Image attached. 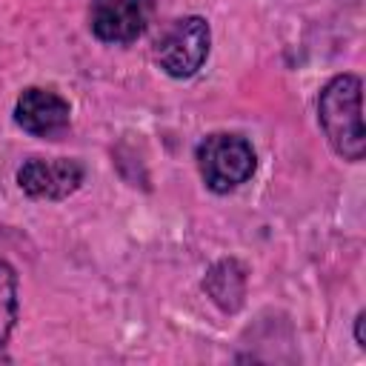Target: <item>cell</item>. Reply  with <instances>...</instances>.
<instances>
[{"mask_svg": "<svg viewBox=\"0 0 366 366\" xmlns=\"http://www.w3.org/2000/svg\"><path fill=\"white\" fill-rule=\"evenodd\" d=\"M360 92H363V80L357 74H337L323 86L317 97V120L323 126V134L329 146L349 163L363 160L366 152Z\"/></svg>", "mask_w": 366, "mask_h": 366, "instance_id": "6da1fadb", "label": "cell"}, {"mask_svg": "<svg viewBox=\"0 0 366 366\" xmlns=\"http://www.w3.org/2000/svg\"><path fill=\"white\" fill-rule=\"evenodd\" d=\"M154 14V0H92L89 26L103 43L137 40Z\"/></svg>", "mask_w": 366, "mask_h": 366, "instance_id": "5b68a950", "label": "cell"}, {"mask_svg": "<svg viewBox=\"0 0 366 366\" xmlns=\"http://www.w3.org/2000/svg\"><path fill=\"white\" fill-rule=\"evenodd\" d=\"M86 177L83 163L71 157H29L17 169L20 189L34 200H66Z\"/></svg>", "mask_w": 366, "mask_h": 366, "instance_id": "277c9868", "label": "cell"}, {"mask_svg": "<svg viewBox=\"0 0 366 366\" xmlns=\"http://www.w3.org/2000/svg\"><path fill=\"white\" fill-rule=\"evenodd\" d=\"M363 323H366V312H357L355 317V340L360 349H366V335H363Z\"/></svg>", "mask_w": 366, "mask_h": 366, "instance_id": "9c48e42d", "label": "cell"}, {"mask_svg": "<svg viewBox=\"0 0 366 366\" xmlns=\"http://www.w3.org/2000/svg\"><path fill=\"white\" fill-rule=\"evenodd\" d=\"M209 46H212L209 23L197 14H192V17L174 20L163 31V37L157 40L154 57L169 77H192L206 63Z\"/></svg>", "mask_w": 366, "mask_h": 366, "instance_id": "3957f363", "label": "cell"}, {"mask_svg": "<svg viewBox=\"0 0 366 366\" xmlns=\"http://www.w3.org/2000/svg\"><path fill=\"white\" fill-rule=\"evenodd\" d=\"M17 323V272L0 260V346H6Z\"/></svg>", "mask_w": 366, "mask_h": 366, "instance_id": "ba28073f", "label": "cell"}, {"mask_svg": "<svg viewBox=\"0 0 366 366\" xmlns=\"http://www.w3.org/2000/svg\"><path fill=\"white\" fill-rule=\"evenodd\" d=\"M197 169L212 192L229 194L254 174L257 154L246 137L232 132H214L206 134L197 146Z\"/></svg>", "mask_w": 366, "mask_h": 366, "instance_id": "7a4b0ae2", "label": "cell"}, {"mask_svg": "<svg viewBox=\"0 0 366 366\" xmlns=\"http://www.w3.org/2000/svg\"><path fill=\"white\" fill-rule=\"evenodd\" d=\"M203 289L223 312H234L246 295V272L237 260H220L209 269Z\"/></svg>", "mask_w": 366, "mask_h": 366, "instance_id": "52a82bcc", "label": "cell"}, {"mask_svg": "<svg viewBox=\"0 0 366 366\" xmlns=\"http://www.w3.org/2000/svg\"><path fill=\"white\" fill-rule=\"evenodd\" d=\"M14 120L23 132L34 137H57L69 126L71 109H69V100L60 97L54 89L29 86L20 92L14 103Z\"/></svg>", "mask_w": 366, "mask_h": 366, "instance_id": "8992f818", "label": "cell"}]
</instances>
